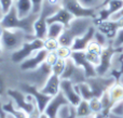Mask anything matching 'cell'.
I'll return each mask as SVG.
<instances>
[{"instance_id": "cell-42", "label": "cell", "mask_w": 123, "mask_h": 118, "mask_svg": "<svg viewBox=\"0 0 123 118\" xmlns=\"http://www.w3.org/2000/svg\"><path fill=\"white\" fill-rule=\"evenodd\" d=\"M122 17H123V8L121 9V10L118 11V12L113 13V14L110 16V19H109V20H112V21H118V20L122 19Z\"/></svg>"}, {"instance_id": "cell-25", "label": "cell", "mask_w": 123, "mask_h": 118, "mask_svg": "<svg viewBox=\"0 0 123 118\" xmlns=\"http://www.w3.org/2000/svg\"><path fill=\"white\" fill-rule=\"evenodd\" d=\"M2 108L4 110V112L9 115H12V116L16 117V118H27V114L24 113L23 111L18 110L16 106L14 105V102L12 100L8 102L6 104H2Z\"/></svg>"}, {"instance_id": "cell-55", "label": "cell", "mask_w": 123, "mask_h": 118, "mask_svg": "<svg viewBox=\"0 0 123 118\" xmlns=\"http://www.w3.org/2000/svg\"><path fill=\"white\" fill-rule=\"evenodd\" d=\"M122 49H123V47H122Z\"/></svg>"}, {"instance_id": "cell-27", "label": "cell", "mask_w": 123, "mask_h": 118, "mask_svg": "<svg viewBox=\"0 0 123 118\" xmlns=\"http://www.w3.org/2000/svg\"><path fill=\"white\" fill-rule=\"evenodd\" d=\"M103 7L107 9V11L109 12L110 16L113 13L118 12L119 10H121L123 8V0H109L106 4H104Z\"/></svg>"}, {"instance_id": "cell-8", "label": "cell", "mask_w": 123, "mask_h": 118, "mask_svg": "<svg viewBox=\"0 0 123 118\" xmlns=\"http://www.w3.org/2000/svg\"><path fill=\"white\" fill-rule=\"evenodd\" d=\"M117 81L115 77L111 75L107 76H94V77L87 78L86 82L91 87V90L95 98H100L105 92L109 90L111 86Z\"/></svg>"}, {"instance_id": "cell-22", "label": "cell", "mask_w": 123, "mask_h": 118, "mask_svg": "<svg viewBox=\"0 0 123 118\" xmlns=\"http://www.w3.org/2000/svg\"><path fill=\"white\" fill-rule=\"evenodd\" d=\"M108 93L113 104L121 101V100H123V85L120 81H116L109 88Z\"/></svg>"}, {"instance_id": "cell-10", "label": "cell", "mask_w": 123, "mask_h": 118, "mask_svg": "<svg viewBox=\"0 0 123 118\" xmlns=\"http://www.w3.org/2000/svg\"><path fill=\"white\" fill-rule=\"evenodd\" d=\"M18 87H19V90H22L24 93L30 94L32 98H34L35 101H36V103H37V106H38L39 111H40L41 113L44 112L48 103H49L50 100L52 99L51 97H49V95L42 93L40 91V89H38L37 87L32 86V85L28 84V82H25V81L19 82Z\"/></svg>"}, {"instance_id": "cell-49", "label": "cell", "mask_w": 123, "mask_h": 118, "mask_svg": "<svg viewBox=\"0 0 123 118\" xmlns=\"http://www.w3.org/2000/svg\"><path fill=\"white\" fill-rule=\"evenodd\" d=\"M2 52H3V48H2V45H1V40H0V56L2 55Z\"/></svg>"}, {"instance_id": "cell-36", "label": "cell", "mask_w": 123, "mask_h": 118, "mask_svg": "<svg viewBox=\"0 0 123 118\" xmlns=\"http://www.w3.org/2000/svg\"><path fill=\"white\" fill-rule=\"evenodd\" d=\"M111 45H112V47L116 48V49H119V48L123 47V28H120V29L118 30L117 36H116V38L112 40Z\"/></svg>"}, {"instance_id": "cell-53", "label": "cell", "mask_w": 123, "mask_h": 118, "mask_svg": "<svg viewBox=\"0 0 123 118\" xmlns=\"http://www.w3.org/2000/svg\"><path fill=\"white\" fill-rule=\"evenodd\" d=\"M3 58H1V56H0V63H3Z\"/></svg>"}, {"instance_id": "cell-50", "label": "cell", "mask_w": 123, "mask_h": 118, "mask_svg": "<svg viewBox=\"0 0 123 118\" xmlns=\"http://www.w3.org/2000/svg\"><path fill=\"white\" fill-rule=\"evenodd\" d=\"M119 81H120V82H121V84L123 85V75L121 76V78H120V79H119Z\"/></svg>"}, {"instance_id": "cell-3", "label": "cell", "mask_w": 123, "mask_h": 118, "mask_svg": "<svg viewBox=\"0 0 123 118\" xmlns=\"http://www.w3.org/2000/svg\"><path fill=\"white\" fill-rule=\"evenodd\" d=\"M35 38H36L35 35L28 34L22 29H4L3 28L0 40H1L3 51L12 53L18 50L25 42Z\"/></svg>"}, {"instance_id": "cell-14", "label": "cell", "mask_w": 123, "mask_h": 118, "mask_svg": "<svg viewBox=\"0 0 123 118\" xmlns=\"http://www.w3.org/2000/svg\"><path fill=\"white\" fill-rule=\"evenodd\" d=\"M71 60L74 61L78 66L83 68V71L85 72V75H86L87 78L97 76L95 66H93V65L87 61L86 55H85V51H72Z\"/></svg>"}, {"instance_id": "cell-34", "label": "cell", "mask_w": 123, "mask_h": 118, "mask_svg": "<svg viewBox=\"0 0 123 118\" xmlns=\"http://www.w3.org/2000/svg\"><path fill=\"white\" fill-rule=\"evenodd\" d=\"M81 4L83 7L87 9H95V10H98L100 7L104 3V0H79Z\"/></svg>"}, {"instance_id": "cell-21", "label": "cell", "mask_w": 123, "mask_h": 118, "mask_svg": "<svg viewBox=\"0 0 123 118\" xmlns=\"http://www.w3.org/2000/svg\"><path fill=\"white\" fill-rule=\"evenodd\" d=\"M14 7L18 17L23 19L32 13V2L31 0H15Z\"/></svg>"}, {"instance_id": "cell-17", "label": "cell", "mask_w": 123, "mask_h": 118, "mask_svg": "<svg viewBox=\"0 0 123 118\" xmlns=\"http://www.w3.org/2000/svg\"><path fill=\"white\" fill-rule=\"evenodd\" d=\"M95 27L98 32L103 33V34H104L110 41H112L113 39L116 38L118 30L120 29L118 22L112 21V20H106V21L96 23Z\"/></svg>"}, {"instance_id": "cell-4", "label": "cell", "mask_w": 123, "mask_h": 118, "mask_svg": "<svg viewBox=\"0 0 123 118\" xmlns=\"http://www.w3.org/2000/svg\"><path fill=\"white\" fill-rule=\"evenodd\" d=\"M62 6H55V4H51L48 2L47 0L42 2V7L39 12L38 19H37L36 23L34 26V35L36 38L42 39L44 40L47 38V33H48V19L51 17Z\"/></svg>"}, {"instance_id": "cell-46", "label": "cell", "mask_w": 123, "mask_h": 118, "mask_svg": "<svg viewBox=\"0 0 123 118\" xmlns=\"http://www.w3.org/2000/svg\"><path fill=\"white\" fill-rule=\"evenodd\" d=\"M38 118H50L49 116H48L47 114H45L44 112H42V113H40V115H39V117Z\"/></svg>"}, {"instance_id": "cell-15", "label": "cell", "mask_w": 123, "mask_h": 118, "mask_svg": "<svg viewBox=\"0 0 123 118\" xmlns=\"http://www.w3.org/2000/svg\"><path fill=\"white\" fill-rule=\"evenodd\" d=\"M67 104H69V102L67 101L65 95H64L61 91V92H58L56 95L52 97V99L50 100V102L48 103L47 107H45L44 113L50 118H57L60 110L64 105H67Z\"/></svg>"}, {"instance_id": "cell-11", "label": "cell", "mask_w": 123, "mask_h": 118, "mask_svg": "<svg viewBox=\"0 0 123 118\" xmlns=\"http://www.w3.org/2000/svg\"><path fill=\"white\" fill-rule=\"evenodd\" d=\"M119 49L113 48L112 45L104 48L102 54H100V62H99V64L95 67L96 74H97L98 76H107V75H109L111 68H112L113 56H115V54L117 53Z\"/></svg>"}, {"instance_id": "cell-30", "label": "cell", "mask_w": 123, "mask_h": 118, "mask_svg": "<svg viewBox=\"0 0 123 118\" xmlns=\"http://www.w3.org/2000/svg\"><path fill=\"white\" fill-rule=\"evenodd\" d=\"M94 41H96V42L98 43V45H100L103 48H106V47H108V46H110L111 45V42L112 41H110L108 38H107L106 36H105L103 33H100V32H98L97 29H96V32H95V34H94V39H93Z\"/></svg>"}, {"instance_id": "cell-32", "label": "cell", "mask_w": 123, "mask_h": 118, "mask_svg": "<svg viewBox=\"0 0 123 118\" xmlns=\"http://www.w3.org/2000/svg\"><path fill=\"white\" fill-rule=\"evenodd\" d=\"M56 54L60 59H63V60H67V59L71 58V53L72 50L70 47H67V46H60L56 50Z\"/></svg>"}, {"instance_id": "cell-28", "label": "cell", "mask_w": 123, "mask_h": 118, "mask_svg": "<svg viewBox=\"0 0 123 118\" xmlns=\"http://www.w3.org/2000/svg\"><path fill=\"white\" fill-rule=\"evenodd\" d=\"M99 99H100V103H102V106H103V114H104L105 116H107V114L110 112L111 107H112V105H113L112 101H111L110 97H109L108 91L105 92Z\"/></svg>"}, {"instance_id": "cell-41", "label": "cell", "mask_w": 123, "mask_h": 118, "mask_svg": "<svg viewBox=\"0 0 123 118\" xmlns=\"http://www.w3.org/2000/svg\"><path fill=\"white\" fill-rule=\"evenodd\" d=\"M6 79H4V76L2 74H0V97L4 95L6 93Z\"/></svg>"}, {"instance_id": "cell-33", "label": "cell", "mask_w": 123, "mask_h": 118, "mask_svg": "<svg viewBox=\"0 0 123 118\" xmlns=\"http://www.w3.org/2000/svg\"><path fill=\"white\" fill-rule=\"evenodd\" d=\"M89 103L93 114H100V113H103V106H102V103H100L99 98H95V97L92 98L89 101Z\"/></svg>"}, {"instance_id": "cell-12", "label": "cell", "mask_w": 123, "mask_h": 118, "mask_svg": "<svg viewBox=\"0 0 123 118\" xmlns=\"http://www.w3.org/2000/svg\"><path fill=\"white\" fill-rule=\"evenodd\" d=\"M62 7L69 11L74 17H91L95 19L97 10L87 9L79 2V0H62Z\"/></svg>"}, {"instance_id": "cell-24", "label": "cell", "mask_w": 123, "mask_h": 118, "mask_svg": "<svg viewBox=\"0 0 123 118\" xmlns=\"http://www.w3.org/2000/svg\"><path fill=\"white\" fill-rule=\"evenodd\" d=\"M65 26L61 23H50L48 24V33H47V38H53L58 39L63 34Z\"/></svg>"}, {"instance_id": "cell-6", "label": "cell", "mask_w": 123, "mask_h": 118, "mask_svg": "<svg viewBox=\"0 0 123 118\" xmlns=\"http://www.w3.org/2000/svg\"><path fill=\"white\" fill-rule=\"evenodd\" d=\"M6 94L14 102V105L18 110L23 111L27 115H29L30 113H32L38 107L34 98L30 94L24 93L19 89H8L6 90Z\"/></svg>"}, {"instance_id": "cell-48", "label": "cell", "mask_w": 123, "mask_h": 118, "mask_svg": "<svg viewBox=\"0 0 123 118\" xmlns=\"http://www.w3.org/2000/svg\"><path fill=\"white\" fill-rule=\"evenodd\" d=\"M3 16H4V13H3V11H2L1 7H0V22L2 21V19H3Z\"/></svg>"}, {"instance_id": "cell-44", "label": "cell", "mask_w": 123, "mask_h": 118, "mask_svg": "<svg viewBox=\"0 0 123 118\" xmlns=\"http://www.w3.org/2000/svg\"><path fill=\"white\" fill-rule=\"evenodd\" d=\"M89 118H106V116H105L103 113H100V114H93L91 117Z\"/></svg>"}, {"instance_id": "cell-2", "label": "cell", "mask_w": 123, "mask_h": 118, "mask_svg": "<svg viewBox=\"0 0 123 118\" xmlns=\"http://www.w3.org/2000/svg\"><path fill=\"white\" fill-rule=\"evenodd\" d=\"M94 25V20L91 17H74L69 25L66 26L62 36L58 38L61 46L71 47L74 39L82 36Z\"/></svg>"}, {"instance_id": "cell-52", "label": "cell", "mask_w": 123, "mask_h": 118, "mask_svg": "<svg viewBox=\"0 0 123 118\" xmlns=\"http://www.w3.org/2000/svg\"><path fill=\"white\" fill-rule=\"evenodd\" d=\"M8 118H16V117H14V116H12V115H9L8 114Z\"/></svg>"}, {"instance_id": "cell-39", "label": "cell", "mask_w": 123, "mask_h": 118, "mask_svg": "<svg viewBox=\"0 0 123 118\" xmlns=\"http://www.w3.org/2000/svg\"><path fill=\"white\" fill-rule=\"evenodd\" d=\"M14 2L15 0H0V7L4 14H6L12 9V7L14 6Z\"/></svg>"}, {"instance_id": "cell-54", "label": "cell", "mask_w": 123, "mask_h": 118, "mask_svg": "<svg viewBox=\"0 0 123 118\" xmlns=\"http://www.w3.org/2000/svg\"><path fill=\"white\" fill-rule=\"evenodd\" d=\"M76 118H81V117H76Z\"/></svg>"}, {"instance_id": "cell-43", "label": "cell", "mask_w": 123, "mask_h": 118, "mask_svg": "<svg viewBox=\"0 0 123 118\" xmlns=\"http://www.w3.org/2000/svg\"><path fill=\"white\" fill-rule=\"evenodd\" d=\"M0 118H8V114L4 112V110L2 108V103L0 101Z\"/></svg>"}, {"instance_id": "cell-5", "label": "cell", "mask_w": 123, "mask_h": 118, "mask_svg": "<svg viewBox=\"0 0 123 118\" xmlns=\"http://www.w3.org/2000/svg\"><path fill=\"white\" fill-rule=\"evenodd\" d=\"M52 75V66H50L47 63L41 64L39 67L32 69V71L24 72L23 76V81L28 82V84L32 85V86L37 87L38 89H41L49 77Z\"/></svg>"}, {"instance_id": "cell-37", "label": "cell", "mask_w": 123, "mask_h": 118, "mask_svg": "<svg viewBox=\"0 0 123 118\" xmlns=\"http://www.w3.org/2000/svg\"><path fill=\"white\" fill-rule=\"evenodd\" d=\"M85 55H86V59L90 63H91L93 66H97L100 62V55L96 53H93V52H89V51H85Z\"/></svg>"}, {"instance_id": "cell-19", "label": "cell", "mask_w": 123, "mask_h": 118, "mask_svg": "<svg viewBox=\"0 0 123 118\" xmlns=\"http://www.w3.org/2000/svg\"><path fill=\"white\" fill-rule=\"evenodd\" d=\"M61 77L52 74L49 77V79L47 80V82L44 84V86L40 89V91L44 94L49 95V97H54L58 92H61Z\"/></svg>"}, {"instance_id": "cell-29", "label": "cell", "mask_w": 123, "mask_h": 118, "mask_svg": "<svg viewBox=\"0 0 123 118\" xmlns=\"http://www.w3.org/2000/svg\"><path fill=\"white\" fill-rule=\"evenodd\" d=\"M60 41L58 39H53V38H45L43 40V49H45L48 52L56 51L57 48L60 47Z\"/></svg>"}, {"instance_id": "cell-18", "label": "cell", "mask_w": 123, "mask_h": 118, "mask_svg": "<svg viewBox=\"0 0 123 118\" xmlns=\"http://www.w3.org/2000/svg\"><path fill=\"white\" fill-rule=\"evenodd\" d=\"M95 32H96V27L95 25H93L92 27L89 28V30L85 34H83L82 36L74 39V41L72 42L71 47H70L72 51H85L89 43L94 39Z\"/></svg>"}, {"instance_id": "cell-1", "label": "cell", "mask_w": 123, "mask_h": 118, "mask_svg": "<svg viewBox=\"0 0 123 118\" xmlns=\"http://www.w3.org/2000/svg\"><path fill=\"white\" fill-rule=\"evenodd\" d=\"M38 15L39 14L32 12L28 16L21 19L17 15L15 7L13 6L12 9L6 14H4L2 21L0 22V25L4 29H22L28 34L34 35V26L38 19Z\"/></svg>"}, {"instance_id": "cell-47", "label": "cell", "mask_w": 123, "mask_h": 118, "mask_svg": "<svg viewBox=\"0 0 123 118\" xmlns=\"http://www.w3.org/2000/svg\"><path fill=\"white\" fill-rule=\"evenodd\" d=\"M118 24H119V27L120 28H123V17L122 19H120V20H118Z\"/></svg>"}, {"instance_id": "cell-26", "label": "cell", "mask_w": 123, "mask_h": 118, "mask_svg": "<svg viewBox=\"0 0 123 118\" xmlns=\"http://www.w3.org/2000/svg\"><path fill=\"white\" fill-rule=\"evenodd\" d=\"M76 89H77V91H78V93L80 94L82 100L90 101L92 98H94L93 92H92V90H91V87L89 86V84H87L86 81L82 82V84L76 85Z\"/></svg>"}, {"instance_id": "cell-51", "label": "cell", "mask_w": 123, "mask_h": 118, "mask_svg": "<svg viewBox=\"0 0 123 118\" xmlns=\"http://www.w3.org/2000/svg\"><path fill=\"white\" fill-rule=\"evenodd\" d=\"M2 30H3V28L1 27V25H0V37H1V34H2Z\"/></svg>"}, {"instance_id": "cell-40", "label": "cell", "mask_w": 123, "mask_h": 118, "mask_svg": "<svg viewBox=\"0 0 123 118\" xmlns=\"http://www.w3.org/2000/svg\"><path fill=\"white\" fill-rule=\"evenodd\" d=\"M58 59H60V58L57 56V54H56V52H55V51L48 52L47 58H45V61H44V62L47 63V64H49L50 66H53V65L55 64L56 62H57Z\"/></svg>"}, {"instance_id": "cell-20", "label": "cell", "mask_w": 123, "mask_h": 118, "mask_svg": "<svg viewBox=\"0 0 123 118\" xmlns=\"http://www.w3.org/2000/svg\"><path fill=\"white\" fill-rule=\"evenodd\" d=\"M74 19V16L69 12V11H67L65 8L61 7V8L58 9V10L56 11L51 17L48 19V24H50V23H61L66 27V26L69 25V23Z\"/></svg>"}, {"instance_id": "cell-16", "label": "cell", "mask_w": 123, "mask_h": 118, "mask_svg": "<svg viewBox=\"0 0 123 118\" xmlns=\"http://www.w3.org/2000/svg\"><path fill=\"white\" fill-rule=\"evenodd\" d=\"M48 51L45 49H41L39 50L38 52L34 54L32 56L26 59L25 61L19 64V68L23 72H28V71H32V69L39 67L41 64H43L45 61V58H47Z\"/></svg>"}, {"instance_id": "cell-31", "label": "cell", "mask_w": 123, "mask_h": 118, "mask_svg": "<svg viewBox=\"0 0 123 118\" xmlns=\"http://www.w3.org/2000/svg\"><path fill=\"white\" fill-rule=\"evenodd\" d=\"M65 67H66V60L58 59L57 62L52 66V74L58 76V77H61V76L63 75L64 71H65Z\"/></svg>"}, {"instance_id": "cell-9", "label": "cell", "mask_w": 123, "mask_h": 118, "mask_svg": "<svg viewBox=\"0 0 123 118\" xmlns=\"http://www.w3.org/2000/svg\"><path fill=\"white\" fill-rule=\"evenodd\" d=\"M61 79H67L70 80L74 85H79L86 81L87 77L83 68L78 66L70 58L66 60V67L63 75L61 76Z\"/></svg>"}, {"instance_id": "cell-13", "label": "cell", "mask_w": 123, "mask_h": 118, "mask_svg": "<svg viewBox=\"0 0 123 118\" xmlns=\"http://www.w3.org/2000/svg\"><path fill=\"white\" fill-rule=\"evenodd\" d=\"M61 91H62V93L65 95V98L67 99V101L69 102L70 105L74 106V107H76V106L80 103L81 100H82L80 94L78 93V91H77V89H76V85H74L70 80L62 79Z\"/></svg>"}, {"instance_id": "cell-23", "label": "cell", "mask_w": 123, "mask_h": 118, "mask_svg": "<svg viewBox=\"0 0 123 118\" xmlns=\"http://www.w3.org/2000/svg\"><path fill=\"white\" fill-rule=\"evenodd\" d=\"M74 108H76V117L89 118L93 115L91 107H90V103L86 100H81L80 103Z\"/></svg>"}, {"instance_id": "cell-7", "label": "cell", "mask_w": 123, "mask_h": 118, "mask_svg": "<svg viewBox=\"0 0 123 118\" xmlns=\"http://www.w3.org/2000/svg\"><path fill=\"white\" fill-rule=\"evenodd\" d=\"M41 49H43V40L35 38L32 40L25 42L18 50L12 52L11 53V60L13 63L21 64L23 61L32 56L36 52H38Z\"/></svg>"}, {"instance_id": "cell-35", "label": "cell", "mask_w": 123, "mask_h": 118, "mask_svg": "<svg viewBox=\"0 0 123 118\" xmlns=\"http://www.w3.org/2000/svg\"><path fill=\"white\" fill-rule=\"evenodd\" d=\"M103 50H104V48L102 47L100 45H98L96 41L92 40L91 42L89 43V46H87V48L85 49V51H89V52H93V53H96L98 54V55H100L103 52Z\"/></svg>"}, {"instance_id": "cell-45", "label": "cell", "mask_w": 123, "mask_h": 118, "mask_svg": "<svg viewBox=\"0 0 123 118\" xmlns=\"http://www.w3.org/2000/svg\"><path fill=\"white\" fill-rule=\"evenodd\" d=\"M106 118H123V117L117 116V115L112 114V113H108V114H107V116H106Z\"/></svg>"}, {"instance_id": "cell-38", "label": "cell", "mask_w": 123, "mask_h": 118, "mask_svg": "<svg viewBox=\"0 0 123 118\" xmlns=\"http://www.w3.org/2000/svg\"><path fill=\"white\" fill-rule=\"evenodd\" d=\"M109 113H112V114L117 115V116L123 117V100L113 104Z\"/></svg>"}]
</instances>
